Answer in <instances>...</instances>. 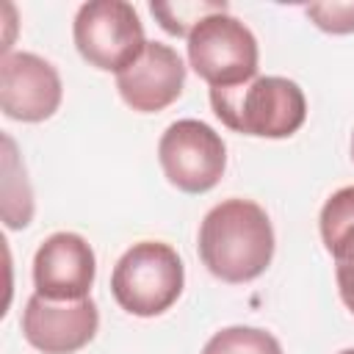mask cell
I'll return each mask as SVG.
<instances>
[{
  "label": "cell",
  "mask_w": 354,
  "mask_h": 354,
  "mask_svg": "<svg viewBox=\"0 0 354 354\" xmlns=\"http://www.w3.org/2000/svg\"><path fill=\"white\" fill-rule=\"evenodd\" d=\"M185 86V64L174 47L147 41L144 53L116 75L119 97L138 113H158L169 108Z\"/></svg>",
  "instance_id": "cell-10"
},
{
  "label": "cell",
  "mask_w": 354,
  "mask_h": 354,
  "mask_svg": "<svg viewBox=\"0 0 354 354\" xmlns=\"http://www.w3.org/2000/svg\"><path fill=\"white\" fill-rule=\"evenodd\" d=\"M351 160H354V133H351Z\"/></svg>",
  "instance_id": "cell-17"
},
{
  "label": "cell",
  "mask_w": 354,
  "mask_h": 354,
  "mask_svg": "<svg viewBox=\"0 0 354 354\" xmlns=\"http://www.w3.org/2000/svg\"><path fill=\"white\" fill-rule=\"evenodd\" d=\"M72 39L86 64L102 72H124L147 47L138 11L124 0L83 3L72 22Z\"/></svg>",
  "instance_id": "cell-5"
},
{
  "label": "cell",
  "mask_w": 354,
  "mask_h": 354,
  "mask_svg": "<svg viewBox=\"0 0 354 354\" xmlns=\"http://www.w3.org/2000/svg\"><path fill=\"white\" fill-rule=\"evenodd\" d=\"M304 14L313 19L315 28L343 36L354 33V0H332V3H310Z\"/></svg>",
  "instance_id": "cell-15"
},
{
  "label": "cell",
  "mask_w": 354,
  "mask_h": 354,
  "mask_svg": "<svg viewBox=\"0 0 354 354\" xmlns=\"http://www.w3.org/2000/svg\"><path fill=\"white\" fill-rule=\"evenodd\" d=\"M340 354H354V348H346V351H340Z\"/></svg>",
  "instance_id": "cell-18"
},
{
  "label": "cell",
  "mask_w": 354,
  "mask_h": 354,
  "mask_svg": "<svg viewBox=\"0 0 354 354\" xmlns=\"http://www.w3.org/2000/svg\"><path fill=\"white\" fill-rule=\"evenodd\" d=\"M185 268L180 254L163 241L133 243L113 266L111 293L116 304L138 318L166 313L183 293Z\"/></svg>",
  "instance_id": "cell-3"
},
{
  "label": "cell",
  "mask_w": 354,
  "mask_h": 354,
  "mask_svg": "<svg viewBox=\"0 0 354 354\" xmlns=\"http://www.w3.org/2000/svg\"><path fill=\"white\" fill-rule=\"evenodd\" d=\"M318 230L335 263L354 260V185L335 191L318 216Z\"/></svg>",
  "instance_id": "cell-11"
},
{
  "label": "cell",
  "mask_w": 354,
  "mask_h": 354,
  "mask_svg": "<svg viewBox=\"0 0 354 354\" xmlns=\"http://www.w3.org/2000/svg\"><path fill=\"white\" fill-rule=\"evenodd\" d=\"M199 257L205 268L230 285L257 279L274 257V227L252 199H224L199 224Z\"/></svg>",
  "instance_id": "cell-1"
},
{
  "label": "cell",
  "mask_w": 354,
  "mask_h": 354,
  "mask_svg": "<svg viewBox=\"0 0 354 354\" xmlns=\"http://www.w3.org/2000/svg\"><path fill=\"white\" fill-rule=\"evenodd\" d=\"M33 218V191L25 166L17 158L11 136H3V221L8 230H22Z\"/></svg>",
  "instance_id": "cell-12"
},
{
  "label": "cell",
  "mask_w": 354,
  "mask_h": 354,
  "mask_svg": "<svg viewBox=\"0 0 354 354\" xmlns=\"http://www.w3.org/2000/svg\"><path fill=\"white\" fill-rule=\"evenodd\" d=\"M152 17L160 22V28L171 36H185L210 14L230 11L227 3H205V0H177V3H152Z\"/></svg>",
  "instance_id": "cell-14"
},
{
  "label": "cell",
  "mask_w": 354,
  "mask_h": 354,
  "mask_svg": "<svg viewBox=\"0 0 354 354\" xmlns=\"http://www.w3.org/2000/svg\"><path fill=\"white\" fill-rule=\"evenodd\" d=\"M202 354H282L279 340L257 326H227L216 332Z\"/></svg>",
  "instance_id": "cell-13"
},
{
  "label": "cell",
  "mask_w": 354,
  "mask_h": 354,
  "mask_svg": "<svg viewBox=\"0 0 354 354\" xmlns=\"http://www.w3.org/2000/svg\"><path fill=\"white\" fill-rule=\"evenodd\" d=\"M100 313L88 299L55 301L33 293L22 310V335L25 340L44 354H75L88 346L97 335Z\"/></svg>",
  "instance_id": "cell-8"
},
{
  "label": "cell",
  "mask_w": 354,
  "mask_h": 354,
  "mask_svg": "<svg viewBox=\"0 0 354 354\" xmlns=\"http://www.w3.org/2000/svg\"><path fill=\"white\" fill-rule=\"evenodd\" d=\"M335 279H337V293L343 304L354 313V260L335 263Z\"/></svg>",
  "instance_id": "cell-16"
},
{
  "label": "cell",
  "mask_w": 354,
  "mask_h": 354,
  "mask_svg": "<svg viewBox=\"0 0 354 354\" xmlns=\"http://www.w3.org/2000/svg\"><path fill=\"white\" fill-rule=\"evenodd\" d=\"M64 97L61 77L50 61L36 53H3L0 58V108L17 122L50 119Z\"/></svg>",
  "instance_id": "cell-7"
},
{
  "label": "cell",
  "mask_w": 354,
  "mask_h": 354,
  "mask_svg": "<svg viewBox=\"0 0 354 354\" xmlns=\"http://www.w3.org/2000/svg\"><path fill=\"white\" fill-rule=\"evenodd\" d=\"M97 277L91 243L77 232H53L33 254V288L44 299H88Z\"/></svg>",
  "instance_id": "cell-9"
},
{
  "label": "cell",
  "mask_w": 354,
  "mask_h": 354,
  "mask_svg": "<svg viewBox=\"0 0 354 354\" xmlns=\"http://www.w3.org/2000/svg\"><path fill=\"white\" fill-rule=\"evenodd\" d=\"M210 105L230 130L257 138H288L307 119L304 91L279 75H257L241 86L210 88Z\"/></svg>",
  "instance_id": "cell-2"
},
{
  "label": "cell",
  "mask_w": 354,
  "mask_h": 354,
  "mask_svg": "<svg viewBox=\"0 0 354 354\" xmlns=\"http://www.w3.org/2000/svg\"><path fill=\"white\" fill-rule=\"evenodd\" d=\"M188 64L210 88H230L257 77L254 33L230 11L205 17L188 33Z\"/></svg>",
  "instance_id": "cell-4"
},
{
  "label": "cell",
  "mask_w": 354,
  "mask_h": 354,
  "mask_svg": "<svg viewBox=\"0 0 354 354\" xmlns=\"http://www.w3.org/2000/svg\"><path fill=\"white\" fill-rule=\"evenodd\" d=\"M158 160L177 191L205 194L224 177L227 147L210 124L199 119H177L158 141Z\"/></svg>",
  "instance_id": "cell-6"
}]
</instances>
